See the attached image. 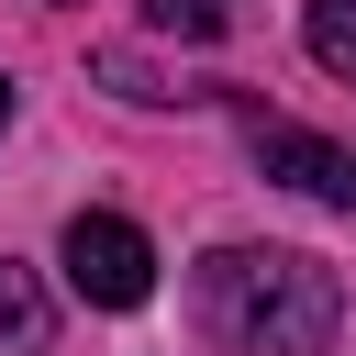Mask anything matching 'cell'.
Here are the masks:
<instances>
[{"label": "cell", "instance_id": "6da1fadb", "mask_svg": "<svg viewBox=\"0 0 356 356\" xmlns=\"http://www.w3.org/2000/svg\"><path fill=\"white\" fill-rule=\"evenodd\" d=\"M189 300L234 356H334V323H345L334 267L289 256V245H211Z\"/></svg>", "mask_w": 356, "mask_h": 356}, {"label": "cell", "instance_id": "7a4b0ae2", "mask_svg": "<svg viewBox=\"0 0 356 356\" xmlns=\"http://www.w3.org/2000/svg\"><path fill=\"white\" fill-rule=\"evenodd\" d=\"M67 289H78L89 312H134V300L156 289V245H145V222H122V211H78V222H67Z\"/></svg>", "mask_w": 356, "mask_h": 356}, {"label": "cell", "instance_id": "3957f363", "mask_svg": "<svg viewBox=\"0 0 356 356\" xmlns=\"http://www.w3.org/2000/svg\"><path fill=\"white\" fill-rule=\"evenodd\" d=\"M256 167H267L278 189H300V200L356 211V156H345V145H323V134H300V122H256Z\"/></svg>", "mask_w": 356, "mask_h": 356}, {"label": "cell", "instance_id": "277c9868", "mask_svg": "<svg viewBox=\"0 0 356 356\" xmlns=\"http://www.w3.org/2000/svg\"><path fill=\"white\" fill-rule=\"evenodd\" d=\"M44 334H56L44 278H33L22 256H0V356H44Z\"/></svg>", "mask_w": 356, "mask_h": 356}, {"label": "cell", "instance_id": "5b68a950", "mask_svg": "<svg viewBox=\"0 0 356 356\" xmlns=\"http://www.w3.org/2000/svg\"><path fill=\"white\" fill-rule=\"evenodd\" d=\"M300 33H312V56H323L334 78H356V0H312Z\"/></svg>", "mask_w": 356, "mask_h": 356}, {"label": "cell", "instance_id": "8992f818", "mask_svg": "<svg viewBox=\"0 0 356 356\" xmlns=\"http://www.w3.org/2000/svg\"><path fill=\"white\" fill-rule=\"evenodd\" d=\"M156 22H167V33H211L222 11H211V0H156Z\"/></svg>", "mask_w": 356, "mask_h": 356}, {"label": "cell", "instance_id": "52a82bcc", "mask_svg": "<svg viewBox=\"0 0 356 356\" xmlns=\"http://www.w3.org/2000/svg\"><path fill=\"white\" fill-rule=\"evenodd\" d=\"M11 111H22V89H11V78H0V134H11Z\"/></svg>", "mask_w": 356, "mask_h": 356}]
</instances>
